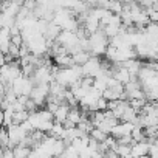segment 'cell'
I'll list each match as a JSON object with an SVG mask.
<instances>
[{"mask_svg":"<svg viewBox=\"0 0 158 158\" xmlns=\"http://www.w3.org/2000/svg\"><path fill=\"white\" fill-rule=\"evenodd\" d=\"M54 40H56L57 44H60L62 47H65L67 50L79 42V39H77V36L74 34V31H68V30H60V33L57 34V37H56Z\"/></svg>","mask_w":158,"mask_h":158,"instance_id":"cell-2","label":"cell"},{"mask_svg":"<svg viewBox=\"0 0 158 158\" xmlns=\"http://www.w3.org/2000/svg\"><path fill=\"white\" fill-rule=\"evenodd\" d=\"M95 107H96V110H106L107 109V99L102 98V96H99L96 99V102H95Z\"/></svg>","mask_w":158,"mask_h":158,"instance_id":"cell-15","label":"cell"},{"mask_svg":"<svg viewBox=\"0 0 158 158\" xmlns=\"http://www.w3.org/2000/svg\"><path fill=\"white\" fill-rule=\"evenodd\" d=\"M3 64H5V53L0 51V67H2Z\"/></svg>","mask_w":158,"mask_h":158,"instance_id":"cell-20","label":"cell"},{"mask_svg":"<svg viewBox=\"0 0 158 158\" xmlns=\"http://www.w3.org/2000/svg\"><path fill=\"white\" fill-rule=\"evenodd\" d=\"M6 130H8L10 143H13L14 146H16V144H19V143L22 141V138L27 135V132L22 129V126H20V124H11V126H8V127H6Z\"/></svg>","mask_w":158,"mask_h":158,"instance_id":"cell-3","label":"cell"},{"mask_svg":"<svg viewBox=\"0 0 158 158\" xmlns=\"http://www.w3.org/2000/svg\"><path fill=\"white\" fill-rule=\"evenodd\" d=\"M90 51H87V50H79V51H76V53H73L71 54V57H73V62L76 64V65H84L89 59H90Z\"/></svg>","mask_w":158,"mask_h":158,"instance_id":"cell-7","label":"cell"},{"mask_svg":"<svg viewBox=\"0 0 158 158\" xmlns=\"http://www.w3.org/2000/svg\"><path fill=\"white\" fill-rule=\"evenodd\" d=\"M143 132H144L146 138H156L158 136V124L146 126V127H143Z\"/></svg>","mask_w":158,"mask_h":158,"instance_id":"cell-11","label":"cell"},{"mask_svg":"<svg viewBox=\"0 0 158 158\" xmlns=\"http://www.w3.org/2000/svg\"><path fill=\"white\" fill-rule=\"evenodd\" d=\"M115 150H116L118 156H130V146H127V144H118L115 147Z\"/></svg>","mask_w":158,"mask_h":158,"instance_id":"cell-12","label":"cell"},{"mask_svg":"<svg viewBox=\"0 0 158 158\" xmlns=\"http://www.w3.org/2000/svg\"><path fill=\"white\" fill-rule=\"evenodd\" d=\"M10 42L14 44V45H17V47H20V44L23 42V37H22L20 33H17V34H11V36H10Z\"/></svg>","mask_w":158,"mask_h":158,"instance_id":"cell-16","label":"cell"},{"mask_svg":"<svg viewBox=\"0 0 158 158\" xmlns=\"http://www.w3.org/2000/svg\"><path fill=\"white\" fill-rule=\"evenodd\" d=\"M5 90H6V89H5V84L0 81V99L5 98Z\"/></svg>","mask_w":158,"mask_h":158,"instance_id":"cell-19","label":"cell"},{"mask_svg":"<svg viewBox=\"0 0 158 158\" xmlns=\"http://www.w3.org/2000/svg\"><path fill=\"white\" fill-rule=\"evenodd\" d=\"M68 109H70V106H68L67 102H62V104H59V107H57V109L53 112V121H54V123H60V124H62V121L67 118Z\"/></svg>","mask_w":158,"mask_h":158,"instance_id":"cell-6","label":"cell"},{"mask_svg":"<svg viewBox=\"0 0 158 158\" xmlns=\"http://www.w3.org/2000/svg\"><path fill=\"white\" fill-rule=\"evenodd\" d=\"M30 153H31V147H28V146L16 144L13 147V156L14 158H25V156H30Z\"/></svg>","mask_w":158,"mask_h":158,"instance_id":"cell-8","label":"cell"},{"mask_svg":"<svg viewBox=\"0 0 158 158\" xmlns=\"http://www.w3.org/2000/svg\"><path fill=\"white\" fill-rule=\"evenodd\" d=\"M23 107H25V110H28L30 113H33V112H36V110L39 109V107H37V104H36V102H34V101H33V99H31L30 96H28V99L25 101Z\"/></svg>","mask_w":158,"mask_h":158,"instance_id":"cell-14","label":"cell"},{"mask_svg":"<svg viewBox=\"0 0 158 158\" xmlns=\"http://www.w3.org/2000/svg\"><path fill=\"white\" fill-rule=\"evenodd\" d=\"M8 54H10V56H13L14 59H17V57H19V47L10 42V47H8Z\"/></svg>","mask_w":158,"mask_h":158,"instance_id":"cell-17","label":"cell"},{"mask_svg":"<svg viewBox=\"0 0 158 158\" xmlns=\"http://www.w3.org/2000/svg\"><path fill=\"white\" fill-rule=\"evenodd\" d=\"M60 25H57L56 22H48L47 23V28H45V31L42 33V36L45 37V39H48V40H54L56 37H57V34L60 33Z\"/></svg>","mask_w":158,"mask_h":158,"instance_id":"cell-4","label":"cell"},{"mask_svg":"<svg viewBox=\"0 0 158 158\" xmlns=\"http://www.w3.org/2000/svg\"><path fill=\"white\" fill-rule=\"evenodd\" d=\"M54 59V64L56 67H60V68H65V67H71L74 62H73V57L70 53H59L56 56H53Z\"/></svg>","mask_w":158,"mask_h":158,"instance_id":"cell-5","label":"cell"},{"mask_svg":"<svg viewBox=\"0 0 158 158\" xmlns=\"http://www.w3.org/2000/svg\"><path fill=\"white\" fill-rule=\"evenodd\" d=\"M28 116H30V112L28 110H13V124H20V123H23V121H27L28 119Z\"/></svg>","mask_w":158,"mask_h":158,"instance_id":"cell-9","label":"cell"},{"mask_svg":"<svg viewBox=\"0 0 158 158\" xmlns=\"http://www.w3.org/2000/svg\"><path fill=\"white\" fill-rule=\"evenodd\" d=\"M36 5H37V0H23L22 2V6H25L30 13L36 8Z\"/></svg>","mask_w":158,"mask_h":158,"instance_id":"cell-18","label":"cell"},{"mask_svg":"<svg viewBox=\"0 0 158 158\" xmlns=\"http://www.w3.org/2000/svg\"><path fill=\"white\" fill-rule=\"evenodd\" d=\"M116 143H118V144H127V146H130V144H133L135 141H133V138H132L130 133H124V135H121V136L116 138Z\"/></svg>","mask_w":158,"mask_h":158,"instance_id":"cell-13","label":"cell"},{"mask_svg":"<svg viewBox=\"0 0 158 158\" xmlns=\"http://www.w3.org/2000/svg\"><path fill=\"white\" fill-rule=\"evenodd\" d=\"M107 10L110 13H113V14H121V11H123V2H118V0H109Z\"/></svg>","mask_w":158,"mask_h":158,"instance_id":"cell-10","label":"cell"},{"mask_svg":"<svg viewBox=\"0 0 158 158\" xmlns=\"http://www.w3.org/2000/svg\"><path fill=\"white\" fill-rule=\"evenodd\" d=\"M48 93H50L48 82H42V84L33 85V90H31V93H30V98L37 104V107H42V106H45V101H47Z\"/></svg>","mask_w":158,"mask_h":158,"instance_id":"cell-1","label":"cell"}]
</instances>
